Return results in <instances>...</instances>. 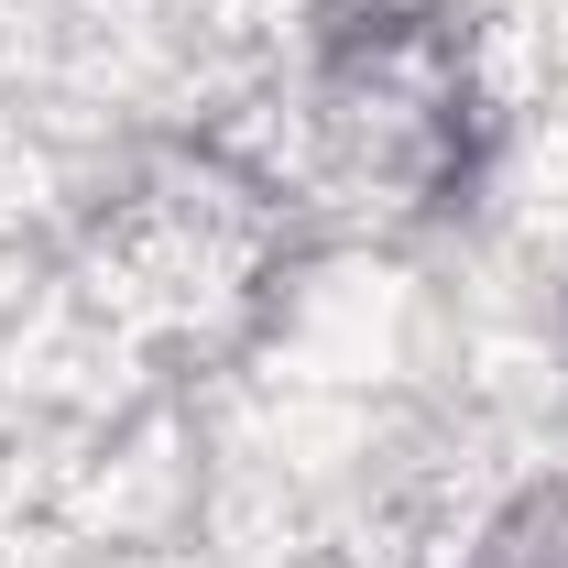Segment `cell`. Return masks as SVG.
<instances>
[{
	"label": "cell",
	"mask_w": 568,
	"mask_h": 568,
	"mask_svg": "<svg viewBox=\"0 0 568 568\" xmlns=\"http://www.w3.org/2000/svg\"><path fill=\"white\" fill-rule=\"evenodd\" d=\"M481 568H568V503H525L481 547Z\"/></svg>",
	"instance_id": "obj_1"
}]
</instances>
